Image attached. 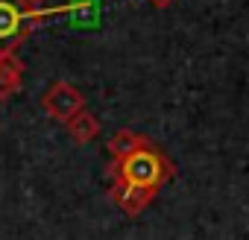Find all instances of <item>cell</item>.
Returning <instances> with one entry per match:
<instances>
[{
  "instance_id": "1",
  "label": "cell",
  "mask_w": 249,
  "mask_h": 240,
  "mask_svg": "<svg viewBox=\"0 0 249 240\" xmlns=\"http://www.w3.org/2000/svg\"><path fill=\"white\" fill-rule=\"evenodd\" d=\"M173 167L167 161V155L153 147L150 141L144 147H138L135 153H129L126 158L120 161H111L108 164V179L117 182V185H132V188H147V190H156L170 179Z\"/></svg>"
},
{
  "instance_id": "8",
  "label": "cell",
  "mask_w": 249,
  "mask_h": 240,
  "mask_svg": "<svg viewBox=\"0 0 249 240\" xmlns=\"http://www.w3.org/2000/svg\"><path fill=\"white\" fill-rule=\"evenodd\" d=\"M24 3H27L30 9H41V3H47V0H24Z\"/></svg>"
},
{
  "instance_id": "7",
  "label": "cell",
  "mask_w": 249,
  "mask_h": 240,
  "mask_svg": "<svg viewBox=\"0 0 249 240\" xmlns=\"http://www.w3.org/2000/svg\"><path fill=\"white\" fill-rule=\"evenodd\" d=\"M144 144H147L144 135H138L132 129H120V132H114L108 138V155H111V161H120V158H126L129 153H135Z\"/></svg>"
},
{
  "instance_id": "9",
  "label": "cell",
  "mask_w": 249,
  "mask_h": 240,
  "mask_svg": "<svg viewBox=\"0 0 249 240\" xmlns=\"http://www.w3.org/2000/svg\"><path fill=\"white\" fill-rule=\"evenodd\" d=\"M150 3H156V6H167V3H173V0H150Z\"/></svg>"
},
{
  "instance_id": "2",
  "label": "cell",
  "mask_w": 249,
  "mask_h": 240,
  "mask_svg": "<svg viewBox=\"0 0 249 240\" xmlns=\"http://www.w3.org/2000/svg\"><path fill=\"white\" fill-rule=\"evenodd\" d=\"M59 12H71V6L62 9H30L24 0H0V56L3 53H15L27 35L33 33V27L50 15Z\"/></svg>"
},
{
  "instance_id": "6",
  "label": "cell",
  "mask_w": 249,
  "mask_h": 240,
  "mask_svg": "<svg viewBox=\"0 0 249 240\" xmlns=\"http://www.w3.org/2000/svg\"><path fill=\"white\" fill-rule=\"evenodd\" d=\"M65 126H68V135H71L76 144H91V141L100 135V120H97L88 108H82L79 114H73Z\"/></svg>"
},
{
  "instance_id": "3",
  "label": "cell",
  "mask_w": 249,
  "mask_h": 240,
  "mask_svg": "<svg viewBox=\"0 0 249 240\" xmlns=\"http://www.w3.org/2000/svg\"><path fill=\"white\" fill-rule=\"evenodd\" d=\"M41 108H44L47 117L56 120V123H68L73 114H79L85 108V97H82L79 88H73L71 82L59 79L41 94Z\"/></svg>"
},
{
  "instance_id": "5",
  "label": "cell",
  "mask_w": 249,
  "mask_h": 240,
  "mask_svg": "<svg viewBox=\"0 0 249 240\" xmlns=\"http://www.w3.org/2000/svg\"><path fill=\"white\" fill-rule=\"evenodd\" d=\"M24 70H27L24 59H18L15 53H3V56H0V103H6L15 94H21Z\"/></svg>"
},
{
  "instance_id": "4",
  "label": "cell",
  "mask_w": 249,
  "mask_h": 240,
  "mask_svg": "<svg viewBox=\"0 0 249 240\" xmlns=\"http://www.w3.org/2000/svg\"><path fill=\"white\" fill-rule=\"evenodd\" d=\"M108 196L114 199V205L123 211V214H129V217H138L153 199H156V190H147V188H132V185H117L111 182L108 188Z\"/></svg>"
}]
</instances>
